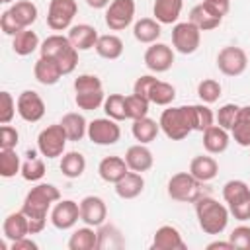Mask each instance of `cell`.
<instances>
[{"mask_svg":"<svg viewBox=\"0 0 250 250\" xmlns=\"http://www.w3.org/2000/svg\"><path fill=\"white\" fill-rule=\"evenodd\" d=\"M61 199V191L53 184H37L31 188L21 203V211L29 219L31 234H37L47 225V213L53 209V203Z\"/></svg>","mask_w":250,"mask_h":250,"instance_id":"1","label":"cell"},{"mask_svg":"<svg viewBox=\"0 0 250 250\" xmlns=\"http://www.w3.org/2000/svg\"><path fill=\"white\" fill-rule=\"evenodd\" d=\"M195 217H197V225L205 234H221L227 225H229V217L230 211L227 205L219 203L215 197L211 195H201L195 203Z\"/></svg>","mask_w":250,"mask_h":250,"instance_id":"2","label":"cell"},{"mask_svg":"<svg viewBox=\"0 0 250 250\" xmlns=\"http://www.w3.org/2000/svg\"><path fill=\"white\" fill-rule=\"evenodd\" d=\"M39 51H41V57L55 59L61 64L62 74H70L78 64V49L70 43V39L66 35L53 33V35L45 37L41 41Z\"/></svg>","mask_w":250,"mask_h":250,"instance_id":"3","label":"cell"},{"mask_svg":"<svg viewBox=\"0 0 250 250\" xmlns=\"http://www.w3.org/2000/svg\"><path fill=\"white\" fill-rule=\"evenodd\" d=\"M160 131L172 139V141H182L193 131V119H191V105H178V107H168L160 113Z\"/></svg>","mask_w":250,"mask_h":250,"instance_id":"4","label":"cell"},{"mask_svg":"<svg viewBox=\"0 0 250 250\" xmlns=\"http://www.w3.org/2000/svg\"><path fill=\"white\" fill-rule=\"evenodd\" d=\"M168 195L174 201L195 203L201 195H205L203 182L193 178L189 172H178L168 180Z\"/></svg>","mask_w":250,"mask_h":250,"instance_id":"5","label":"cell"},{"mask_svg":"<svg viewBox=\"0 0 250 250\" xmlns=\"http://www.w3.org/2000/svg\"><path fill=\"white\" fill-rule=\"evenodd\" d=\"M66 143H68V137H66V133H64V129H62L61 123L47 125L37 135V150L45 158L62 156V152L66 148Z\"/></svg>","mask_w":250,"mask_h":250,"instance_id":"6","label":"cell"},{"mask_svg":"<svg viewBox=\"0 0 250 250\" xmlns=\"http://www.w3.org/2000/svg\"><path fill=\"white\" fill-rule=\"evenodd\" d=\"M76 14H78L76 0H51L47 10V25L53 31L70 29Z\"/></svg>","mask_w":250,"mask_h":250,"instance_id":"7","label":"cell"},{"mask_svg":"<svg viewBox=\"0 0 250 250\" xmlns=\"http://www.w3.org/2000/svg\"><path fill=\"white\" fill-rule=\"evenodd\" d=\"M201 43V31L197 25L188 21H178L172 27V45L182 55H191L199 49Z\"/></svg>","mask_w":250,"mask_h":250,"instance_id":"8","label":"cell"},{"mask_svg":"<svg viewBox=\"0 0 250 250\" xmlns=\"http://www.w3.org/2000/svg\"><path fill=\"white\" fill-rule=\"evenodd\" d=\"M248 66V55L242 47L227 45L217 53V68L225 76H240Z\"/></svg>","mask_w":250,"mask_h":250,"instance_id":"9","label":"cell"},{"mask_svg":"<svg viewBox=\"0 0 250 250\" xmlns=\"http://www.w3.org/2000/svg\"><path fill=\"white\" fill-rule=\"evenodd\" d=\"M88 139L100 146L115 145L121 139V127L111 117H98L88 123Z\"/></svg>","mask_w":250,"mask_h":250,"instance_id":"10","label":"cell"},{"mask_svg":"<svg viewBox=\"0 0 250 250\" xmlns=\"http://www.w3.org/2000/svg\"><path fill=\"white\" fill-rule=\"evenodd\" d=\"M135 0H111L105 8V25L111 31H121L133 23Z\"/></svg>","mask_w":250,"mask_h":250,"instance_id":"11","label":"cell"},{"mask_svg":"<svg viewBox=\"0 0 250 250\" xmlns=\"http://www.w3.org/2000/svg\"><path fill=\"white\" fill-rule=\"evenodd\" d=\"M18 115L27 123H37L45 115V102L35 90H23L18 100Z\"/></svg>","mask_w":250,"mask_h":250,"instance_id":"12","label":"cell"},{"mask_svg":"<svg viewBox=\"0 0 250 250\" xmlns=\"http://www.w3.org/2000/svg\"><path fill=\"white\" fill-rule=\"evenodd\" d=\"M80 219V203L72 199H59L51 209V223L59 230L72 229Z\"/></svg>","mask_w":250,"mask_h":250,"instance_id":"13","label":"cell"},{"mask_svg":"<svg viewBox=\"0 0 250 250\" xmlns=\"http://www.w3.org/2000/svg\"><path fill=\"white\" fill-rule=\"evenodd\" d=\"M174 64V49L166 43H152L145 51V66L150 72H166Z\"/></svg>","mask_w":250,"mask_h":250,"instance_id":"14","label":"cell"},{"mask_svg":"<svg viewBox=\"0 0 250 250\" xmlns=\"http://www.w3.org/2000/svg\"><path fill=\"white\" fill-rule=\"evenodd\" d=\"M107 219V205L100 195H86L80 201V221L88 227H100Z\"/></svg>","mask_w":250,"mask_h":250,"instance_id":"15","label":"cell"},{"mask_svg":"<svg viewBox=\"0 0 250 250\" xmlns=\"http://www.w3.org/2000/svg\"><path fill=\"white\" fill-rule=\"evenodd\" d=\"M152 250H186L188 244L184 242L180 230L172 225H162L152 234Z\"/></svg>","mask_w":250,"mask_h":250,"instance_id":"16","label":"cell"},{"mask_svg":"<svg viewBox=\"0 0 250 250\" xmlns=\"http://www.w3.org/2000/svg\"><path fill=\"white\" fill-rule=\"evenodd\" d=\"M33 76H35V80H37L39 84H43V86H53V84H57L64 74H62L61 64H59L55 59H51V57H39L37 62H35V66H33Z\"/></svg>","mask_w":250,"mask_h":250,"instance_id":"17","label":"cell"},{"mask_svg":"<svg viewBox=\"0 0 250 250\" xmlns=\"http://www.w3.org/2000/svg\"><path fill=\"white\" fill-rule=\"evenodd\" d=\"M125 162H127L129 170L143 174V172H146V170L152 168L154 156H152V152H150V148H148L146 145L137 143V145H133V146L127 148V152H125Z\"/></svg>","mask_w":250,"mask_h":250,"instance_id":"18","label":"cell"},{"mask_svg":"<svg viewBox=\"0 0 250 250\" xmlns=\"http://www.w3.org/2000/svg\"><path fill=\"white\" fill-rule=\"evenodd\" d=\"M129 172V166L125 162V158L121 156H104L98 164V174L104 182L107 184H117L125 174Z\"/></svg>","mask_w":250,"mask_h":250,"instance_id":"19","label":"cell"},{"mask_svg":"<svg viewBox=\"0 0 250 250\" xmlns=\"http://www.w3.org/2000/svg\"><path fill=\"white\" fill-rule=\"evenodd\" d=\"M2 232H4V238L14 242V240H20L27 234H31L29 230V219L27 215L20 209L16 213H10L6 219H4V225H2Z\"/></svg>","mask_w":250,"mask_h":250,"instance_id":"20","label":"cell"},{"mask_svg":"<svg viewBox=\"0 0 250 250\" xmlns=\"http://www.w3.org/2000/svg\"><path fill=\"white\" fill-rule=\"evenodd\" d=\"M66 37L70 39V43L78 51H90V49L96 47L100 35H98V29L94 25H90V23H76V25H72L68 29Z\"/></svg>","mask_w":250,"mask_h":250,"instance_id":"21","label":"cell"},{"mask_svg":"<svg viewBox=\"0 0 250 250\" xmlns=\"http://www.w3.org/2000/svg\"><path fill=\"white\" fill-rule=\"evenodd\" d=\"M230 143V135L227 129H223L221 125H211L203 131V148L209 154H221L229 148Z\"/></svg>","mask_w":250,"mask_h":250,"instance_id":"22","label":"cell"},{"mask_svg":"<svg viewBox=\"0 0 250 250\" xmlns=\"http://www.w3.org/2000/svg\"><path fill=\"white\" fill-rule=\"evenodd\" d=\"M143 189H145V178L141 172H133V170H129L115 184V193L121 199H135L143 193Z\"/></svg>","mask_w":250,"mask_h":250,"instance_id":"23","label":"cell"},{"mask_svg":"<svg viewBox=\"0 0 250 250\" xmlns=\"http://www.w3.org/2000/svg\"><path fill=\"white\" fill-rule=\"evenodd\" d=\"M189 174L193 178H197L199 182H211L217 174H219V164L213 156H207V154H199V156H193L191 162H189Z\"/></svg>","mask_w":250,"mask_h":250,"instance_id":"24","label":"cell"},{"mask_svg":"<svg viewBox=\"0 0 250 250\" xmlns=\"http://www.w3.org/2000/svg\"><path fill=\"white\" fill-rule=\"evenodd\" d=\"M162 23L156 21L154 18H141L139 21H135L133 25V35L139 43H146V45H152L160 39L162 35Z\"/></svg>","mask_w":250,"mask_h":250,"instance_id":"25","label":"cell"},{"mask_svg":"<svg viewBox=\"0 0 250 250\" xmlns=\"http://www.w3.org/2000/svg\"><path fill=\"white\" fill-rule=\"evenodd\" d=\"M59 123L62 125V129H64L68 141H74V143H76V141H82L84 135H88V121H86V117H84L82 113H78V111H68V113H64Z\"/></svg>","mask_w":250,"mask_h":250,"instance_id":"26","label":"cell"},{"mask_svg":"<svg viewBox=\"0 0 250 250\" xmlns=\"http://www.w3.org/2000/svg\"><path fill=\"white\" fill-rule=\"evenodd\" d=\"M182 8H184V0H154L152 16L160 23H178Z\"/></svg>","mask_w":250,"mask_h":250,"instance_id":"27","label":"cell"},{"mask_svg":"<svg viewBox=\"0 0 250 250\" xmlns=\"http://www.w3.org/2000/svg\"><path fill=\"white\" fill-rule=\"evenodd\" d=\"M189 21H191L193 25H197L199 31H211V29H215V27L221 25L223 18L217 16L215 12H211V10L201 2V4H197V6H193V8L189 10Z\"/></svg>","mask_w":250,"mask_h":250,"instance_id":"28","label":"cell"},{"mask_svg":"<svg viewBox=\"0 0 250 250\" xmlns=\"http://www.w3.org/2000/svg\"><path fill=\"white\" fill-rule=\"evenodd\" d=\"M94 49L102 59L115 61L123 55V41H121V37H117L113 33H105V35L98 37V43H96Z\"/></svg>","mask_w":250,"mask_h":250,"instance_id":"29","label":"cell"},{"mask_svg":"<svg viewBox=\"0 0 250 250\" xmlns=\"http://www.w3.org/2000/svg\"><path fill=\"white\" fill-rule=\"evenodd\" d=\"M98 248V230L94 227H80L68 238V250H96Z\"/></svg>","mask_w":250,"mask_h":250,"instance_id":"30","label":"cell"},{"mask_svg":"<svg viewBox=\"0 0 250 250\" xmlns=\"http://www.w3.org/2000/svg\"><path fill=\"white\" fill-rule=\"evenodd\" d=\"M230 135L236 145L250 146V105H240L236 121L230 129Z\"/></svg>","mask_w":250,"mask_h":250,"instance_id":"31","label":"cell"},{"mask_svg":"<svg viewBox=\"0 0 250 250\" xmlns=\"http://www.w3.org/2000/svg\"><path fill=\"white\" fill-rule=\"evenodd\" d=\"M8 10L12 12V16L16 18V21L20 23L21 29L31 27V25L35 23V20H37V14H39V12H37V6H35L31 0H18V2H14Z\"/></svg>","mask_w":250,"mask_h":250,"instance_id":"32","label":"cell"},{"mask_svg":"<svg viewBox=\"0 0 250 250\" xmlns=\"http://www.w3.org/2000/svg\"><path fill=\"white\" fill-rule=\"evenodd\" d=\"M160 131V123H156L154 119H150L148 115L146 117H141V119H135L133 125H131V133L135 137V141L143 143V145H148L156 139Z\"/></svg>","mask_w":250,"mask_h":250,"instance_id":"33","label":"cell"},{"mask_svg":"<svg viewBox=\"0 0 250 250\" xmlns=\"http://www.w3.org/2000/svg\"><path fill=\"white\" fill-rule=\"evenodd\" d=\"M86 170V158L82 152H76V150H70V152H64L62 158H61V172L64 178L68 180H76L84 174Z\"/></svg>","mask_w":250,"mask_h":250,"instance_id":"34","label":"cell"},{"mask_svg":"<svg viewBox=\"0 0 250 250\" xmlns=\"http://www.w3.org/2000/svg\"><path fill=\"white\" fill-rule=\"evenodd\" d=\"M125 240L121 236V230L115 225H100L98 227V250H117L123 248Z\"/></svg>","mask_w":250,"mask_h":250,"instance_id":"35","label":"cell"},{"mask_svg":"<svg viewBox=\"0 0 250 250\" xmlns=\"http://www.w3.org/2000/svg\"><path fill=\"white\" fill-rule=\"evenodd\" d=\"M39 47H41L39 37H37V33L31 31L29 27H27V29H21L20 33H16V35L12 37V49H14V53L20 55V57H27V55H31L35 49H39Z\"/></svg>","mask_w":250,"mask_h":250,"instance_id":"36","label":"cell"},{"mask_svg":"<svg viewBox=\"0 0 250 250\" xmlns=\"http://www.w3.org/2000/svg\"><path fill=\"white\" fill-rule=\"evenodd\" d=\"M246 197H250V186L244 180H229L223 186V199H225L227 207L240 203Z\"/></svg>","mask_w":250,"mask_h":250,"instance_id":"37","label":"cell"},{"mask_svg":"<svg viewBox=\"0 0 250 250\" xmlns=\"http://www.w3.org/2000/svg\"><path fill=\"white\" fill-rule=\"evenodd\" d=\"M176 98V88L164 80H154L150 92H148V102L154 105H170Z\"/></svg>","mask_w":250,"mask_h":250,"instance_id":"38","label":"cell"},{"mask_svg":"<svg viewBox=\"0 0 250 250\" xmlns=\"http://www.w3.org/2000/svg\"><path fill=\"white\" fill-rule=\"evenodd\" d=\"M21 172V162L16 148H0V176L14 178Z\"/></svg>","mask_w":250,"mask_h":250,"instance_id":"39","label":"cell"},{"mask_svg":"<svg viewBox=\"0 0 250 250\" xmlns=\"http://www.w3.org/2000/svg\"><path fill=\"white\" fill-rule=\"evenodd\" d=\"M21 178L27 182H39L45 176V162L35 154V152H27V160L21 164Z\"/></svg>","mask_w":250,"mask_h":250,"instance_id":"40","label":"cell"},{"mask_svg":"<svg viewBox=\"0 0 250 250\" xmlns=\"http://www.w3.org/2000/svg\"><path fill=\"white\" fill-rule=\"evenodd\" d=\"M104 111L107 117L115 121L127 119V105H125V96L123 94H109L104 102Z\"/></svg>","mask_w":250,"mask_h":250,"instance_id":"41","label":"cell"},{"mask_svg":"<svg viewBox=\"0 0 250 250\" xmlns=\"http://www.w3.org/2000/svg\"><path fill=\"white\" fill-rule=\"evenodd\" d=\"M221 82L215 80V78H203L199 84H197V96L203 104H215L219 98H221Z\"/></svg>","mask_w":250,"mask_h":250,"instance_id":"42","label":"cell"},{"mask_svg":"<svg viewBox=\"0 0 250 250\" xmlns=\"http://www.w3.org/2000/svg\"><path fill=\"white\" fill-rule=\"evenodd\" d=\"M191 119H193V131H201V133L215 123V115L207 104H193L191 105Z\"/></svg>","mask_w":250,"mask_h":250,"instance_id":"43","label":"cell"},{"mask_svg":"<svg viewBox=\"0 0 250 250\" xmlns=\"http://www.w3.org/2000/svg\"><path fill=\"white\" fill-rule=\"evenodd\" d=\"M74 102H76L78 109H82V111H94V109H98L100 105H104L105 96H104V90L80 92V94L74 96Z\"/></svg>","mask_w":250,"mask_h":250,"instance_id":"44","label":"cell"},{"mask_svg":"<svg viewBox=\"0 0 250 250\" xmlns=\"http://www.w3.org/2000/svg\"><path fill=\"white\" fill-rule=\"evenodd\" d=\"M148 100L146 98H141L137 94H131V96H125V105H127V119H141V117H146L148 115Z\"/></svg>","mask_w":250,"mask_h":250,"instance_id":"45","label":"cell"},{"mask_svg":"<svg viewBox=\"0 0 250 250\" xmlns=\"http://www.w3.org/2000/svg\"><path fill=\"white\" fill-rule=\"evenodd\" d=\"M238 109H240V105H236V104H225V105H221L219 111H217V125H221L223 129L230 131L232 125H234V121H236Z\"/></svg>","mask_w":250,"mask_h":250,"instance_id":"46","label":"cell"},{"mask_svg":"<svg viewBox=\"0 0 250 250\" xmlns=\"http://www.w3.org/2000/svg\"><path fill=\"white\" fill-rule=\"evenodd\" d=\"M0 123L2 125H6V123H10L12 119H14V115H16V111H18V104H16V100L12 98V94L10 92H0Z\"/></svg>","mask_w":250,"mask_h":250,"instance_id":"47","label":"cell"},{"mask_svg":"<svg viewBox=\"0 0 250 250\" xmlns=\"http://www.w3.org/2000/svg\"><path fill=\"white\" fill-rule=\"evenodd\" d=\"M74 92H96V90H104L102 80L96 74H80L78 78H74Z\"/></svg>","mask_w":250,"mask_h":250,"instance_id":"48","label":"cell"},{"mask_svg":"<svg viewBox=\"0 0 250 250\" xmlns=\"http://www.w3.org/2000/svg\"><path fill=\"white\" fill-rule=\"evenodd\" d=\"M229 240L234 248L238 250H250V227L248 225H238L230 230Z\"/></svg>","mask_w":250,"mask_h":250,"instance_id":"49","label":"cell"},{"mask_svg":"<svg viewBox=\"0 0 250 250\" xmlns=\"http://www.w3.org/2000/svg\"><path fill=\"white\" fill-rule=\"evenodd\" d=\"M20 143V133L10 123L0 127V148H16Z\"/></svg>","mask_w":250,"mask_h":250,"instance_id":"50","label":"cell"},{"mask_svg":"<svg viewBox=\"0 0 250 250\" xmlns=\"http://www.w3.org/2000/svg\"><path fill=\"white\" fill-rule=\"evenodd\" d=\"M0 29H2V33H4V35H10V37H14L16 33H20V31H21L20 23L16 21V18L12 16V12H10V10L2 12V16H0Z\"/></svg>","mask_w":250,"mask_h":250,"instance_id":"51","label":"cell"},{"mask_svg":"<svg viewBox=\"0 0 250 250\" xmlns=\"http://www.w3.org/2000/svg\"><path fill=\"white\" fill-rule=\"evenodd\" d=\"M154 80H156V78H154L152 74H143V76H139V78L135 80V84H133V94H137V96L148 100V92H150Z\"/></svg>","mask_w":250,"mask_h":250,"instance_id":"52","label":"cell"},{"mask_svg":"<svg viewBox=\"0 0 250 250\" xmlns=\"http://www.w3.org/2000/svg\"><path fill=\"white\" fill-rule=\"evenodd\" d=\"M230 215L236 219V221H250V197L242 199L240 203H234L229 207Z\"/></svg>","mask_w":250,"mask_h":250,"instance_id":"53","label":"cell"},{"mask_svg":"<svg viewBox=\"0 0 250 250\" xmlns=\"http://www.w3.org/2000/svg\"><path fill=\"white\" fill-rule=\"evenodd\" d=\"M203 4L221 18H225L230 10V0H203Z\"/></svg>","mask_w":250,"mask_h":250,"instance_id":"54","label":"cell"},{"mask_svg":"<svg viewBox=\"0 0 250 250\" xmlns=\"http://www.w3.org/2000/svg\"><path fill=\"white\" fill-rule=\"evenodd\" d=\"M10 248H12V250H37L39 246H37V242H33L31 238L23 236V238H20V240H14Z\"/></svg>","mask_w":250,"mask_h":250,"instance_id":"55","label":"cell"},{"mask_svg":"<svg viewBox=\"0 0 250 250\" xmlns=\"http://www.w3.org/2000/svg\"><path fill=\"white\" fill-rule=\"evenodd\" d=\"M215 248H225V250H234V246L230 244V240H227V242H221V240H215V242H209V244H207V250H215Z\"/></svg>","mask_w":250,"mask_h":250,"instance_id":"56","label":"cell"},{"mask_svg":"<svg viewBox=\"0 0 250 250\" xmlns=\"http://www.w3.org/2000/svg\"><path fill=\"white\" fill-rule=\"evenodd\" d=\"M86 4H88L90 8H94V10H104V8H107L111 2H109V0H86Z\"/></svg>","mask_w":250,"mask_h":250,"instance_id":"57","label":"cell"},{"mask_svg":"<svg viewBox=\"0 0 250 250\" xmlns=\"http://www.w3.org/2000/svg\"><path fill=\"white\" fill-rule=\"evenodd\" d=\"M0 2H4V4H10V2H18V0H0Z\"/></svg>","mask_w":250,"mask_h":250,"instance_id":"58","label":"cell"}]
</instances>
